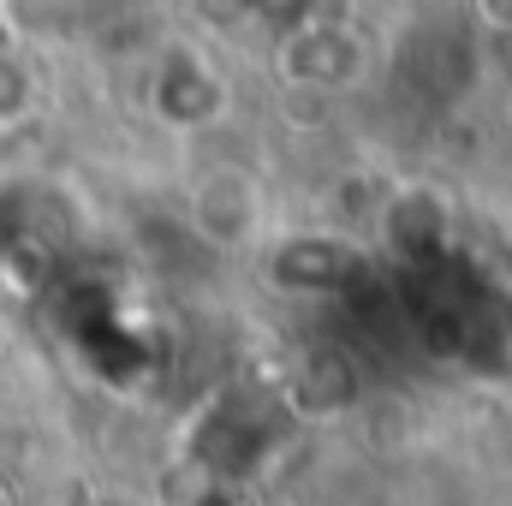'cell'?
Segmentation results:
<instances>
[{"label":"cell","instance_id":"1","mask_svg":"<svg viewBox=\"0 0 512 506\" xmlns=\"http://www.w3.org/2000/svg\"><path fill=\"white\" fill-rule=\"evenodd\" d=\"M280 66H286V78L304 84V90H340V84H352V72H358V42L340 36V30H298V36L286 42Z\"/></svg>","mask_w":512,"mask_h":506},{"label":"cell","instance_id":"2","mask_svg":"<svg viewBox=\"0 0 512 506\" xmlns=\"http://www.w3.org/2000/svg\"><path fill=\"white\" fill-rule=\"evenodd\" d=\"M352 274H358V256L340 239H292L274 256V280L286 292H340L352 286Z\"/></svg>","mask_w":512,"mask_h":506},{"label":"cell","instance_id":"3","mask_svg":"<svg viewBox=\"0 0 512 506\" xmlns=\"http://www.w3.org/2000/svg\"><path fill=\"white\" fill-rule=\"evenodd\" d=\"M256 215H262V197L245 173H209L203 191H197V227L221 245H239L256 233Z\"/></svg>","mask_w":512,"mask_h":506},{"label":"cell","instance_id":"4","mask_svg":"<svg viewBox=\"0 0 512 506\" xmlns=\"http://www.w3.org/2000/svg\"><path fill=\"white\" fill-rule=\"evenodd\" d=\"M179 102H197V120H209L215 108H221V84H215V72H203V66H191V60H173V72L155 84V114H179Z\"/></svg>","mask_w":512,"mask_h":506},{"label":"cell","instance_id":"5","mask_svg":"<svg viewBox=\"0 0 512 506\" xmlns=\"http://www.w3.org/2000/svg\"><path fill=\"white\" fill-rule=\"evenodd\" d=\"M477 12H483V24H495V30H512V0H477Z\"/></svg>","mask_w":512,"mask_h":506},{"label":"cell","instance_id":"6","mask_svg":"<svg viewBox=\"0 0 512 506\" xmlns=\"http://www.w3.org/2000/svg\"><path fill=\"white\" fill-rule=\"evenodd\" d=\"M0 506H6V501H0Z\"/></svg>","mask_w":512,"mask_h":506}]
</instances>
